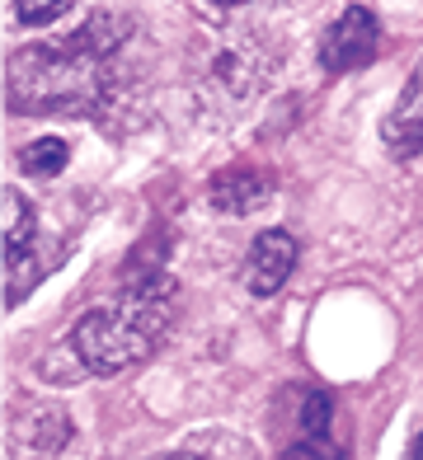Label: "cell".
Wrapping results in <instances>:
<instances>
[{
	"instance_id": "4",
	"label": "cell",
	"mask_w": 423,
	"mask_h": 460,
	"mask_svg": "<svg viewBox=\"0 0 423 460\" xmlns=\"http://www.w3.org/2000/svg\"><path fill=\"white\" fill-rule=\"evenodd\" d=\"M38 259V212L33 202L10 183L5 188V305H19V296L29 291L24 268Z\"/></svg>"
},
{
	"instance_id": "11",
	"label": "cell",
	"mask_w": 423,
	"mask_h": 460,
	"mask_svg": "<svg viewBox=\"0 0 423 460\" xmlns=\"http://www.w3.org/2000/svg\"><path fill=\"white\" fill-rule=\"evenodd\" d=\"M156 460H221V456H207V451H198V447H179V451H165V456H156Z\"/></svg>"
},
{
	"instance_id": "2",
	"label": "cell",
	"mask_w": 423,
	"mask_h": 460,
	"mask_svg": "<svg viewBox=\"0 0 423 460\" xmlns=\"http://www.w3.org/2000/svg\"><path fill=\"white\" fill-rule=\"evenodd\" d=\"M169 301H175V287L160 273L137 278V287H122L109 305L90 310L71 329V339L57 343L38 362L42 381L61 385V381H80V376H118L146 362L165 343Z\"/></svg>"
},
{
	"instance_id": "8",
	"label": "cell",
	"mask_w": 423,
	"mask_h": 460,
	"mask_svg": "<svg viewBox=\"0 0 423 460\" xmlns=\"http://www.w3.org/2000/svg\"><path fill=\"white\" fill-rule=\"evenodd\" d=\"M273 198V174L259 164H236V170H221L207 188V202L226 217H245L254 207H264Z\"/></svg>"
},
{
	"instance_id": "13",
	"label": "cell",
	"mask_w": 423,
	"mask_h": 460,
	"mask_svg": "<svg viewBox=\"0 0 423 460\" xmlns=\"http://www.w3.org/2000/svg\"><path fill=\"white\" fill-rule=\"evenodd\" d=\"M212 5H245V0H212Z\"/></svg>"
},
{
	"instance_id": "6",
	"label": "cell",
	"mask_w": 423,
	"mask_h": 460,
	"mask_svg": "<svg viewBox=\"0 0 423 460\" xmlns=\"http://www.w3.org/2000/svg\"><path fill=\"white\" fill-rule=\"evenodd\" d=\"M296 254H302L296 235H287V230H264V235L249 244V259H245V287H249V296H273V291L292 278Z\"/></svg>"
},
{
	"instance_id": "9",
	"label": "cell",
	"mask_w": 423,
	"mask_h": 460,
	"mask_svg": "<svg viewBox=\"0 0 423 460\" xmlns=\"http://www.w3.org/2000/svg\"><path fill=\"white\" fill-rule=\"evenodd\" d=\"M19 164H24V174H33V179H57L71 164V146L61 141V137L29 141L24 151H19Z\"/></svg>"
},
{
	"instance_id": "5",
	"label": "cell",
	"mask_w": 423,
	"mask_h": 460,
	"mask_svg": "<svg viewBox=\"0 0 423 460\" xmlns=\"http://www.w3.org/2000/svg\"><path fill=\"white\" fill-rule=\"evenodd\" d=\"M287 460H344L334 437V400L325 390H302V404L292 409Z\"/></svg>"
},
{
	"instance_id": "10",
	"label": "cell",
	"mask_w": 423,
	"mask_h": 460,
	"mask_svg": "<svg viewBox=\"0 0 423 460\" xmlns=\"http://www.w3.org/2000/svg\"><path fill=\"white\" fill-rule=\"evenodd\" d=\"M71 5H76V0H14V14H19V24H24V29H48Z\"/></svg>"
},
{
	"instance_id": "12",
	"label": "cell",
	"mask_w": 423,
	"mask_h": 460,
	"mask_svg": "<svg viewBox=\"0 0 423 460\" xmlns=\"http://www.w3.org/2000/svg\"><path fill=\"white\" fill-rule=\"evenodd\" d=\"M410 460H423V437H418V442H414V451H410Z\"/></svg>"
},
{
	"instance_id": "3",
	"label": "cell",
	"mask_w": 423,
	"mask_h": 460,
	"mask_svg": "<svg viewBox=\"0 0 423 460\" xmlns=\"http://www.w3.org/2000/svg\"><path fill=\"white\" fill-rule=\"evenodd\" d=\"M381 52V24L376 14L363 5H348L344 14L334 19L320 38V71L325 75H348V71H363L372 66Z\"/></svg>"
},
{
	"instance_id": "7",
	"label": "cell",
	"mask_w": 423,
	"mask_h": 460,
	"mask_svg": "<svg viewBox=\"0 0 423 460\" xmlns=\"http://www.w3.org/2000/svg\"><path fill=\"white\" fill-rule=\"evenodd\" d=\"M381 141H386V151L400 155V160L423 155V61L410 71L405 90L395 94L386 122H381Z\"/></svg>"
},
{
	"instance_id": "1",
	"label": "cell",
	"mask_w": 423,
	"mask_h": 460,
	"mask_svg": "<svg viewBox=\"0 0 423 460\" xmlns=\"http://www.w3.org/2000/svg\"><path fill=\"white\" fill-rule=\"evenodd\" d=\"M127 43V24L113 14H94L67 43L24 48L10 57L5 90L14 113H99L113 94L118 52Z\"/></svg>"
}]
</instances>
